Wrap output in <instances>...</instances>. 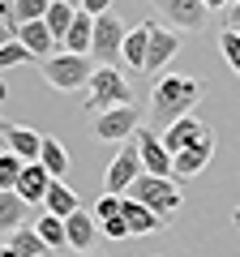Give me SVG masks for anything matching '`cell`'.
Masks as SVG:
<instances>
[{
    "instance_id": "30",
    "label": "cell",
    "mask_w": 240,
    "mask_h": 257,
    "mask_svg": "<svg viewBox=\"0 0 240 257\" xmlns=\"http://www.w3.org/2000/svg\"><path fill=\"white\" fill-rule=\"evenodd\" d=\"M99 236H107V240H129L133 231H129V223L116 214V219H103V223H99Z\"/></svg>"
},
{
    "instance_id": "33",
    "label": "cell",
    "mask_w": 240,
    "mask_h": 257,
    "mask_svg": "<svg viewBox=\"0 0 240 257\" xmlns=\"http://www.w3.org/2000/svg\"><path fill=\"white\" fill-rule=\"evenodd\" d=\"M227 26H231V30L240 26V0H231V5H227Z\"/></svg>"
},
{
    "instance_id": "22",
    "label": "cell",
    "mask_w": 240,
    "mask_h": 257,
    "mask_svg": "<svg viewBox=\"0 0 240 257\" xmlns=\"http://www.w3.org/2000/svg\"><path fill=\"white\" fill-rule=\"evenodd\" d=\"M73 5H65V0H52L47 5V13H43V26L52 30V39L56 43H65V35H69V26H73Z\"/></svg>"
},
{
    "instance_id": "6",
    "label": "cell",
    "mask_w": 240,
    "mask_h": 257,
    "mask_svg": "<svg viewBox=\"0 0 240 257\" xmlns=\"http://www.w3.org/2000/svg\"><path fill=\"white\" fill-rule=\"evenodd\" d=\"M142 176V155L133 142H120V155L107 163V176H103V184H107V193H129V184Z\"/></svg>"
},
{
    "instance_id": "36",
    "label": "cell",
    "mask_w": 240,
    "mask_h": 257,
    "mask_svg": "<svg viewBox=\"0 0 240 257\" xmlns=\"http://www.w3.org/2000/svg\"><path fill=\"white\" fill-rule=\"evenodd\" d=\"M0 257H18V253H13V248H9V244H0Z\"/></svg>"
},
{
    "instance_id": "28",
    "label": "cell",
    "mask_w": 240,
    "mask_h": 257,
    "mask_svg": "<svg viewBox=\"0 0 240 257\" xmlns=\"http://www.w3.org/2000/svg\"><path fill=\"white\" fill-rule=\"evenodd\" d=\"M18 176H22V159L18 155H0V189H18Z\"/></svg>"
},
{
    "instance_id": "11",
    "label": "cell",
    "mask_w": 240,
    "mask_h": 257,
    "mask_svg": "<svg viewBox=\"0 0 240 257\" xmlns=\"http://www.w3.org/2000/svg\"><path fill=\"white\" fill-rule=\"evenodd\" d=\"M159 9H163V18L172 22V26L189 30V35H197V30L206 26V5L202 0H159Z\"/></svg>"
},
{
    "instance_id": "15",
    "label": "cell",
    "mask_w": 240,
    "mask_h": 257,
    "mask_svg": "<svg viewBox=\"0 0 240 257\" xmlns=\"http://www.w3.org/2000/svg\"><path fill=\"white\" fill-rule=\"evenodd\" d=\"M206 133V124L197 116H180V120H172L167 124V133H163V146H167V155H176V150H185V146H193L197 138Z\"/></svg>"
},
{
    "instance_id": "10",
    "label": "cell",
    "mask_w": 240,
    "mask_h": 257,
    "mask_svg": "<svg viewBox=\"0 0 240 257\" xmlns=\"http://www.w3.org/2000/svg\"><path fill=\"white\" fill-rule=\"evenodd\" d=\"M133 146H138V155H142V172L172 176V155H167L163 138H155L150 128H133Z\"/></svg>"
},
{
    "instance_id": "32",
    "label": "cell",
    "mask_w": 240,
    "mask_h": 257,
    "mask_svg": "<svg viewBox=\"0 0 240 257\" xmlns=\"http://www.w3.org/2000/svg\"><path fill=\"white\" fill-rule=\"evenodd\" d=\"M82 9L90 13V18H99V13H107V9H111V0H82Z\"/></svg>"
},
{
    "instance_id": "24",
    "label": "cell",
    "mask_w": 240,
    "mask_h": 257,
    "mask_svg": "<svg viewBox=\"0 0 240 257\" xmlns=\"http://www.w3.org/2000/svg\"><path fill=\"white\" fill-rule=\"evenodd\" d=\"M39 163L52 172V180H60L65 167H69V155H65V146H60L56 138H43V146H39Z\"/></svg>"
},
{
    "instance_id": "29",
    "label": "cell",
    "mask_w": 240,
    "mask_h": 257,
    "mask_svg": "<svg viewBox=\"0 0 240 257\" xmlns=\"http://www.w3.org/2000/svg\"><path fill=\"white\" fill-rule=\"evenodd\" d=\"M26 60H35V56H30L26 47L18 43V39H13V43H5V47H0V73H5V69H13V64H26Z\"/></svg>"
},
{
    "instance_id": "23",
    "label": "cell",
    "mask_w": 240,
    "mask_h": 257,
    "mask_svg": "<svg viewBox=\"0 0 240 257\" xmlns=\"http://www.w3.org/2000/svg\"><path fill=\"white\" fill-rule=\"evenodd\" d=\"M9 248H13L18 257H47V253H52V248L39 240V231L26 227V223H22L18 231H9Z\"/></svg>"
},
{
    "instance_id": "12",
    "label": "cell",
    "mask_w": 240,
    "mask_h": 257,
    "mask_svg": "<svg viewBox=\"0 0 240 257\" xmlns=\"http://www.w3.org/2000/svg\"><path fill=\"white\" fill-rule=\"evenodd\" d=\"M120 219L129 223V231H133V236H150V231H163V227H167V219H163V214H155L150 206L133 202L129 193H120Z\"/></svg>"
},
{
    "instance_id": "27",
    "label": "cell",
    "mask_w": 240,
    "mask_h": 257,
    "mask_svg": "<svg viewBox=\"0 0 240 257\" xmlns=\"http://www.w3.org/2000/svg\"><path fill=\"white\" fill-rule=\"evenodd\" d=\"M219 56L227 60V69L240 77V35L236 30H223V39H219Z\"/></svg>"
},
{
    "instance_id": "18",
    "label": "cell",
    "mask_w": 240,
    "mask_h": 257,
    "mask_svg": "<svg viewBox=\"0 0 240 257\" xmlns=\"http://www.w3.org/2000/svg\"><path fill=\"white\" fill-rule=\"evenodd\" d=\"M90 39H94V18L86 9H77L73 13V26H69V35H65V52H73V56H90Z\"/></svg>"
},
{
    "instance_id": "35",
    "label": "cell",
    "mask_w": 240,
    "mask_h": 257,
    "mask_svg": "<svg viewBox=\"0 0 240 257\" xmlns=\"http://www.w3.org/2000/svg\"><path fill=\"white\" fill-rule=\"evenodd\" d=\"M202 5H206V9H227L231 0H202Z\"/></svg>"
},
{
    "instance_id": "42",
    "label": "cell",
    "mask_w": 240,
    "mask_h": 257,
    "mask_svg": "<svg viewBox=\"0 0 240 257\" xmlns=\"http://www.w3.org/2000/svg\"><path fill=\"white\" fill-rule=\"evenodd\" d=\"M86 257H90V253H86Z\"/></svg>"
},
{
    "instance_id": "9",
    "label": "cell",
    "mask_w": 240,
    "mask_h": 257,
    "mask_svg": "<svg viewBox=\"0 0 240 257\" xmlns=\"http://www.w3.org/2000/svg\"><path fill=\"white\" fill-rule=\"evenodd\" d=\"M180 52V35L167 26H155V22H146V73H159V69H167V60Z\"/></svg>"
},
{
    "instance_id": "37",
    "label": "cell",
    "mask_w": 240,
    "mask_h": 257,
    "mask_svg": "<svg viewBox=\"0 0 240 257\" xmlns=\"http://www.w3.org/2000/svg\"><path fill=\"white\" fill-rule=\"evenodd\" d=\"M5 94H9V86H5V77H0V103H5Z\"/></svg>"
},
{
    "instance_id": "13",
    "label": "cell",
    "mask_w": 240,
    "mask_h": 257,
    "mask_svg": "<svg viewBox=\"0 0 240 257\" xmlns=\"http://www.w3.org/2000/svg\"><path fill=\"white\" fill-rule=\"evenodd\" d=\"M13 39H18V43L26 47L35 60H47V56H52V47H56L52 30H47L43 22H18V26H13Z\"/></svg>"
},
{
    "instance_id": "19",
    "label": "cell",
    "mask_w": 240,
    "mask_h": 257,
    "mask_svg": "<svg viewBox=\"0 0 240 257\" xmlns=\"http://www.w3.org/2000/svg\"><path fill=\"white\" fill-rule=\"evenodd\" d=\"M43 206H47V214H56V219H69L82 202H77V193L69 189L65 180H52V184H47V193H43Z\"/></svg>"
},
{
    "instance_id": "34",
    "label": "cell",
    "mask_w": 240,
    "mask_h": 257,
    "mask_svg": "<svg viewBox=\"0 0 240 257\" xmlns=\"http://www.w3.org/2000/svg\"><path fill=\"white\" fill-rule=\"evenodd\" d=\"M13 43V22H0V47Z\"/></svg>"
},
{
    "instance_id": "16",
    "label": "cell",
    "mask_w": 240,
    "mask_h": 257,
    "mask_svg": "<svg viewBox=\"0 0 240 257\" xmlns=\"http://www.w3.org/2000/svg\"><path fill=\"white\" fill-rule=\"evenodd\" d=\"M94 236H99V223L86 214V206H77V210L65 219V240H69V248H82V253H86V248L94 244Z\"/></svg>"
},
{
    "instance_id": "5",
    "label": "cell",
    "mask_w": 240,
    "mask_h": 257,
    "mask_svg": "<svg viewBox=\"0 0 240 257\" xmlns=\"http://www.w3.org/2000/svg\"><path fill=\"white\" fill-rule=\"evenodd\" d=\"M125 35H129V26L120 22V13H99L94 18V39H90V56L103 64H116L120 60V47H125Z\"/></svg>"
},
{
    "instance_id": "25",
    "label": "cell",
    "mask_w": 240,
    "mask_h": 257,
    "mask_svg": "<svg viewBox=\"0 0 240 257\" xmlns=\"http://www.w3.org/2000/svg\"><path fill=\"white\" fill-rule=\"evenodd\" d=\"M35 231H39V240H43L47 248H65L69 240H65V219H56V214H43V219L35 223Z\"/></svg>"
},
{
    "instance_id": "1",
    "label": "cell",
    "mask_w": 240,
    "mask_h": 257,
    "mask_svg": "<svg viewBox=\"0 0 240 257\" xmlns=\"http://www.w3.org/2000/svg\"><path fill=\"white\" fill-rule=\"evenodd\" d=\"M202 103V82L185 73H163L150 90V116L159 124H172L180 116H193V107Z\"/></svg>"
},
{
    "instance_id": "14",
    "label": "cell",
    "mask_w": 240,
    "mask_h": 257,
    "mask_svg": "<svg viewBox=\"0 0 240 257\" xmlns=\"http://www.w3.org/2000/svg\"><path fill=\"white\" fill-rule=\"evenodd\" d=\"M47 184H52V172H47L43 163H22V176H18V197L26 206H35V202H43V193H47Z\"/></svg>"
},
{
    "instance_id": "41",
    "label": "cell",
    "mask_w": 240,
    "mask_h": 257,
    "mask_svg": "<svg viewBox=\"0 0 240 257\" xmlns=\"http://www.w3.org/2000/svg\"><path fill=\"white\" fill-rule=\"evenodd\" d=\"M0 128H5V124H0Z\"/></svg>"
},
{
    "instance_id": "38",
    "label": "cell",
    "mask_w": 240,
    "mask_h": 257,
    "mask_svg": "<svg viewBox=\"0 0 240 257\" xmlns=\"http://www.w3.org/2000/svg\"><path fill=\"white\" fill-rule=\"evenodd\" d=\"M65 5H73V9H82V0H65Z\"/></svg>"
},
{
    "instance_id": "39",
    "label": "cell",
    "mask_w": 240,
    "mask_h": 257,
    "mask_svg": "<svg viewBox=\"0 0 240 257\" xmlns=\"http://www.w3.org/2000/svg\"><path fill=\"white\" fill-rule=\"evenodd\" d=\"M0 155H5V142H0Z\"/></svg>"
},
{
    "instance_id": "20",
    "label": "cell",
    "mask_w": 240,
    "mask_h": 257,
    "mask_svg": "<svg viewBox=\"0 0 240 257\" xmlns=\"http://www.w3.org/2000/svg\"><path fill=\"white\" fill-rule=\"evenodd\" d=\"M26 210L30 206L22 202L13 189H0V236H9V231H18L22 223H26Z\"/></svg>"
},
{
    "instance_id": "17",
    "label": "cell",
    "mask_w": 240,
    "mask_h": 257,
    "mask_svg": "<svg viewBox=\"0 0 240 257\" xmlns=\"http://www.w3.org/2000/svg\"><path fill=\"white\" fill-rule=\"evenodd\" d=\"M5 142H9V155H18L22 163H39V146H43V138H39L30 124H9Z\"/></svg>"
},
{
    "instance_id": "2",
    "label": "cell",
    "mask_w": 240,
    "mask_h": 257,
    "mask_svg": "<svg viewBox=\"0 0 240 257\" xmlns=\"http://www.w3.org/2000/svg\"><path fill=\"white\" fill-rule=\"evenodd\" d=\"M129 197H133V202H142V206H150V210L163 214V219H172V214L180 210V202H185L172 176H150V172H142L138 180L129 184Z\"/></svg>"
},
{
    "instance_id": "8",
    "label": "cell",
    "mask_w": 240,
    "mask_h": 257,
    "mask_svg": "<svg viewBox=\"0 0 240 257\" xmlns=\"http://www.w3.org/2000/svg\"><path fill=\"white\" fill-rule=\"evenodd\" d=\"M210 155H214V133L206 128L193 146H185V150H176V155H172V176H180V180H189V176H202L206 163H210Z\"/></svg>"
},
{
    "instance_id": "3",
    "label": "cell",
    "mask_w": 240,
    "mask_h": 257,
    "mask_svg": "<svg viewBox=\"0 0 240 257\" xmlns=\"http://www.w3.org/2000/svg\"><path fill=\"white\" fill-rule=\"evenodd\" d=\"M120 103H133L129 82L120 77L116 64H99L86 82V111H107V107H120Z\"/></svg>"
},
{
    "instance_id": "21",
    "label": "cell",
    "mask_w": 240,
    "mask_h": 257,
    "mask_svg": "<svg viewBox=\"0 0 240 257\" xmlns=\"http://www.w3.org/2000/svg\"><path fill=\"white\" fill-rule=\"evenodd\" d=\"M120 60L129 64L133 73H146V22H138V26L125 35V47H120Z\"/></svg>"
},
{
    "instance_id": "7",
    "label": "cell",
    "mask_w": 240,
    "mask_h": 257,
    "mask_svg": "<svg viewBox=\"0 0 240 257\" xmlns=\"http://www.w3.org/2000/svg\"><path fill=\"white\" fill-rule=\"evenodd\" d=\"M138 107L133 103H120V107H107L99 111V120H94V133H99V142H129L133 128H138Z\"/></svg>"
},
{
    "instance_id": "26",
    "label": "cell",
    "mask_w": 240,
    "mask_h": 257,
    "mask_svg": "<svg viewBox=\"0 0 240 257\" xmlns=\"http://www.w3.org/2000/svg\"><path fill=\"white\" fill-rule=\"evenodd\" d=\"M47 5H52V0H13V26H18V22H43Z\"/></svg>"
},
{
    "instance_id": "31",
    "label": "cell",
    "mask_w": 240,
    "mask_h": 257,
    "mask_svg": "<svg viewBox=\"0 0 240 257\" xmlns=\"http://www.w3.org/2000/svg\"><path fill=\"white\" fill-rule=\"evenodd\" d=\"M116 214H120V197H116V193H107V197H99V206H94V219H116Z\"/></svg>"
},
{
    "instance_id": "40",
    "label": "cell",
    "mask_w": 240,
    "mask_h": 257,
    "mask_svg": "<svg viewBox=\"0 0 240 257\" xmlns=\"http://www.w3.org/2000/svg\"><path fill=\"white\" fill-rule=\"evenodd\" d=\"M236 35H240V26H236Z\"/></svg>"
},
{
    "instance_id": "4",
    "label": "cell",
    "mask_w": 240,
    "mask_h": 257,
    "mask_svg": "<svg viewBox=\"0 0 240 257\" xmlns=\"http://www.w3.org/2000/svg\"><path fill=\"white\" fill-rule=\"evenodd\" d=\"M39 73H43L47 86H56V90H82L86 82H90V60L86 56H73V52H52L47 60H39Z\"/></svg>"
}]
</instances>
